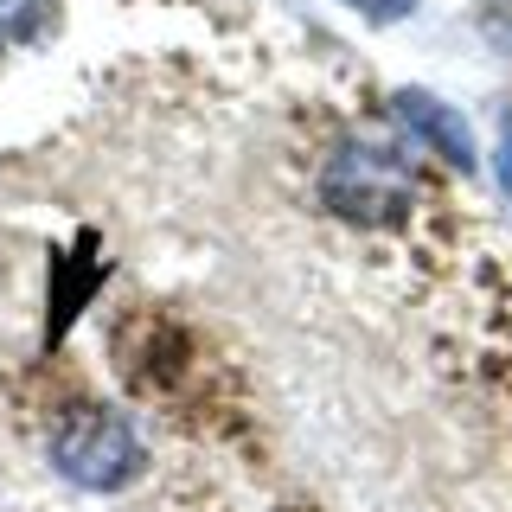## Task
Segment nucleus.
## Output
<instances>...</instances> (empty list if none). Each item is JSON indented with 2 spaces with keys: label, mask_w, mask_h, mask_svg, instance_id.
I'll use <instances>...</instances> for the list:
<instances>
[{
  "label": "nucleus",
  "mask_w": 512,
  "mask_h": 512,
  "mask_svg": "<svg viewBox=\"0 0 512 512\" xmlns=\"http://www.w3.org/2000/svg\"><path fill=\"white\" fill-rule=\"evenodd\" d=\"M320 199H327V212H340L352 224H391L416 205V167L391 141L346 135L320 167Z\"/></svg>",
  "instance_id": "nucleus-1"
},
{
  "label": "nucleus",
  "mask_w": 512,
  "mask_h": 512,
  "mask_svg": "<svg viewBox=\"0 0 512 512\" xmlns=\"http://www.w3.org/2000/svg\"><path fill=\"white\" fill-rule=\"evenodd\" d=\"M45 455H52V468L71 480V487L116 493L141 474L148 448H141L135 423H128L116 404H71L52 423V436H45Z\"/></svg>",
  "instance_id": "nucleus-2"
},
{
  "label": "nucleus",
  "mask_w": 512,
  "mask_h": 512,
  "mask_svg": "<svg viewBox=\"0 0 512 512\" xmlns=\"http://www.w3.org/2000/svg\"><path fill=\"white\" fill-rule=\"evenodd\" d=\"M391 109H397V122H404L429 154H442L448 167L474 173V128H468V116H461L455 103H442L436 90H397Z\"/></svg>",
  "instance_id": "nucleus-3"
},
{
  "label": "nucleus",
  "mask_w": 512,
  "mask_h": 512,
  "mask_svg": "<svg viewBox=\"0 0 512 512\" xmlns=\"http://www.w3.org/2000/svg\"><path fill=\"white\" fill-rule=\"evenodd\" d=\"M58 0H0V45H26L52 26Z\"/></svg>",
  "instance_id": "nucleus-4"
},
{
  "label": "nucleus",
  "mask_w": 512,
  "mask_h": 512,
  "mask_svg": "<svg viewBox=\"0 0 512 512\" xmlns=\"http://www.w3.org/2000/svg\"><path fill=\"white\" fill-rule=\"evenodd\" d=\"M346 7H352V13H365L372 26H391V20H404L416 0H346Z\"/></svg>",
  "instance_id": "nucleus-5"
},
{
  "label": "nucleus",
  "mask_w": 512,
  "mask_h": 512,
  "mask_svg": "<svg viewBox=\"0 0 512 512\" xmlns=\"http://www.w3.org/2000/svg\"><path fill=\"white\" fill-rule=\"evenodd\" d=\"M500 186H506V199H512V116L500 128Z\"/></svg>",
  "instance_id": "nucleus-6"
}]
</instances>
